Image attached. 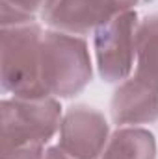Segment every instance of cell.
Masks as SVG:
<instances>
[{
  "mask_svg": "<svg viewBox=\"0 0 158 159\" xmlns=\"http://www.w3.org/2000/svg\"><path fill=\"white\" fill-rule=\"evenodd\" d=\"M45 32L39 24L2 28L0 80L2 89L13 98L36 100L50 96L41 78V44Z\"/></svg>",
  "mask_w": 158,
  "mask_h": 159,
  "instance_id": "cell-1",
  "label": "cell"
},
{
  "mask_svg": "<svg viewBox=\"0 0 158 159\" xmlns=\"http://www.w3.org/2000/svg\"><path fill=\"white\" fill-rule=\"evenodd\" d=\"M2 154L17 150L45 152L62 124V106L54 96L36 100L6 98L0 104Z\"/></svg>",
  "mask_w": 158,
  "mask_h": 159,
  "instance_id": "cell-2",
  "label": "cell"
},
{
  "mask_svg": "<svg viewBox=\"0 0 158 159\" xmlns=\"http://www.w3.org/2000/svg\"><path fill=\"white\" fill-rule=\"evenodd\" d=\"M93 67L87 43L58 30L45 32L41 44V78L54 98H73L91 81Z\"/></svg>",
  "mask_w": 158,
  "mask_h": 159,
  "instance_id": "cell-3",
  "label": "cell"
},
{
  "mask_svg": "<svg viewBox=\"0 0 158 159\" xmlns=\"http://www.w3.org/2000/svg\"><path fill=\"white\" fill-rule=\"evenodd\" d=\"M138 13L125 11L93 32V48L99 76L108 83H119L130 76L136 65Z\"/></svg>",
  "mask_w": 158,
  "mask_h": 159,
  "instance_id": "cell-4",
  "label": "cell"
},
{
  "mask_svg": "<svg viewBox=\"0 0 158 159\" xmlns=\"http://www.w3.org/2000/svg\"><path fill=\"white\" fill-rule=\"evenodd\" d=\"M138 2L140 0H47L41 17L58 32L84 35L121 13L134 9Z\"/></svg>",
  "mask_w": 158,
  "mask_h": 159,
  "instance_id": "cell-5",
  "label": "cell"
},
{
  "mask_svg": "<svg viewBox=\"0 0 158 159\" xmlns=\"http://www.w3.org/2000/svg\"><path fill=\"white\" fill-rule=\"evenodd\" d=\"M110 139L104 115L87 106H75L63 113L58 146L77 159H101Z\"/></svg>",
  "mask_w": 158,
  "mask_h": 159,
  "instance_id": "cell-6",
  "label": "cell"
},
{
  "mask_svg": "<svg viewBox=\"0 0 158 159\" xmlns=\"http://www.w3.org/2000/svg\"><path fill=\"white\" fill-rule=\"evenodd\" d=\"M117 126H140L158 120V91L141 80L126 78L119 83L110 104Z\"/></svg>",
  "mask_w": 158,
  "mask_h": 159,
  "instance_id": "cell-7",
  "label": "cell"
},
{
  "mask_svg": "<svg viewBox=\"0 0 158 159\" xmlns=\"http://www.w3.org/2000/svg\"><path fill=\"white\" fill-rule=\"evenodd\" d=\"M101 159H156V139L138 126L119 128L110 135Z\"/></svg>",
  "mask_w": 158,
  "mask_h": 159,
  "instance_id": "cell-8",
  "label": "cell"
},
{
  "mask_svg": "<svg viewBox=\"0 0 158 159\" xmlns=\"http://www.w3.org/2000/svg\"><path fill=\"white\" fill-rule=\"evenodd\" d=\"M134 76L158 91V13L145 17L138 26Z\"/></svg>",
  "mask_w": 158,
  "mask_h": 159,
  "instance_id": "cell-9",
  "label": "cell"
},
{
  "mask_svg": "<svg viewBox=\"0 0 158 159\" xmlns=\"http://www.w3.org/2000/svg\"><path fill=\"white\" fill-rule=\"evenodd\" d=\"M47 0H0V24L21 26L36 20V13L43 9Z\"/></svg>",
  "mask_w": 158,
  "mask_h": 159,
  "instance_id": "cell-10",
  "label": "cell"
},
{
  "mask_svg": "<svg viewBox=\"0 0 158 159\" xmlns=\"http://www.w3.org/2000/svg\"><path fill=\"white\" fill-rule=\"evenodd\" d=\"M45 159H77V157L69 156V154L63 152L60 146H50V148L45 152Z\"/></svg>",
  "mask_w": 158,
  "mask_h": 159,
  "instance_id": "cell-11",
  "label": "cell"
}]
</instances>
